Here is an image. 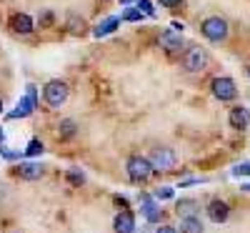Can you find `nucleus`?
<instances>
[{
    "mask_svg": "<svg viewBox=\"0 0 250 233\" xmlns=\"http://www.w3.org/2000/svg\"><path fill=\"white\" fill-rule=\"evenodd\" d=\"M200 33H203V38L210 40V43H223V40L228 38V33H230V28H228L225 18L210 15V18H205L200 23Z\"/></svg>",
    "mask_w": 250,
    "mask_h": 233,
    "instance_id": "obj_1",
    "label": "nucleus"
},
{
    "mask_svg": "<svg viewBox=\"0 0 250 233\" xmlns=\"http://www.w3.org/2000/svg\"><path fill=\"white\" fill-rule=\"evenodd\" d=\"M153 173H155V168H153L150 158H145V156H130L128 158V176H130L133 183H145Z\"/></svg>",
    "mask_w": 250,
    "mask_h": 233,
    "instance_id": "obj_2",
    "label": "nucleus"
},
{
    "mask_svg": "<svg viewBox=\"0 0 250 233\" xmlns=\"http://www.w3.org/2000/svg\"><path fill=\"white\" fill-rule=\"evenodd\" d=\"M68 95H70V88H68L65 80H50L43 88V98L50 108H60V105L68 100Z\"/></svg>",
    "mask_w": 250,
    "mask_h": 233,
    "instance_id": "obj_3",
    "label": "nucleus"
},
{
    "mask_svg": "<svg viewBox=\"0 0 250 233\" xmlns=\"http://www.w3.org/2000/svg\"><path fill=\"white\" fill-rule=\"evenodd\" d=\"M183 68L188 73H203L208 68V53H205V48H200V46L188 48L185 55H183Z\"/></svg>",
    "mask_w": 250,
    "mask_h": 233,
    "instance_id": "obj_4",
    "label": "nucleus"
},
{
    "mask_svg": "<svg viewBox=\"0 0 250 233\" xmlns=\"http://www.w3.org/2000/svg\"><path fill=\"white\" fill-rule=\"evenodd\" d=\"M213 95L220 100V103H230L238 98V86H235V80L233 78H228V75H220L213 80Z\"/></svg>",
    "mask_w": 250,
    "mask_h": 233,
    "instance_id": "obj_5",
    "label": "nucleus"
},
{
    "mask_svg": "<svg viewBox=\"0 0 250 233\" xmlns=\"http://www.w3.org/2000/svg\"><path fill=\"white\" fill-rule=\"evenodd\" d=\"M148 158H150L155 171H170V168H175V163H178V153L173 151V148H165V145L153 148Z\"/></svg>",
    "mask_w": 250,
    "mask_h": 233,
    "instance_id": "obj_6",
    "label": "nucleus"
},
{
    "mask_svg": "<svg viewBox=\"0 0 250 233\" xmlns=\"http://www.w3.org/2000/svg\"><path fill=\"white\" fill-rule=\"evenodd\" d=\"M158 43L165 53H178V50H183V35L175 28H165L158 38Z\"/></svg>",
    "mask_w": 250,
    "mask_h": 233,
    "instance_id": "obj_7",
    "label": "nucleus"
},
{
    "mask_svg": "<svg viewBox=\"0 0 250 233\" xmlns=\"http://www.w3.org/2000/svg\"><path fill=\"white\" fill-rule=\"evenodd\" d=\"M18 176L23 178V181H38V178H43L45 173V165L43 163H35V161H25V163H18Z\"/></svg>",
    "mask_w": 250,
    "mask_h": 233,
    "instance_id": "obj_8",
    "label": "nucleus"
},
{
    "mask_svg": "<svg viewBox=\"0 0 250 233\" xmlns=\"http://www.w3.org/2000/svg\"><path fill=\"white\" fill-rule=\"evenodd\" d=\"M205 213H208V218H210L213 223H225V221H228V216H230V208H228V203H225V201L213 198L210 203H208Z\"/></svg>",
    "mask_w": 250,
    "mask_h": 233,
    "instance_id": "obj_9",
    "label": "nucleus"
},
{
    "mask_svg": "<svg viewBox=\"0 0 250 233\" xmlns=\"http://www.w3.org/2000/svg\"><path fill=\"white\" fill-rule=\"evenodd\" d=\"M228 123H230V128H235V131H245L250 125V111L245 105H235V108H230V113H228Z\"/></svg>",
    "mask_w": 250,
    "mask_h": 233,
    "instance_id": "obj_10",
    "label": "nucleus"
},
{
    "mask_svg": "<svg viewBox=\"0 0 250 233\" xmlns=\"http://www.w3.org/2000/svg\"><path fill=\"white\" fill-rule=\"evenodd\" d=\"M140 213L145 216L148 223H160V218H163V210L158 208V203L150 196H140Z\"/></svg>",
    "mask_w": 250,
    "mask_h": 233,
    "instance_id": "obj_11",
    "label": "nucleus"
},
{
    "mask_svg": "<svg viewBox=\"0 0 250 233\" xmlns=\"http://www.w3.org/2000/svg\"><path fill=\"white\" fill-rule=\"evenodd\" d=\"M113 228H115V233H135V213L128 208L120 210L113 221Z\"/></svg>",
    "mask_w": 250,
    "mask_h": 233,
    "instance_id": "obj_12",
    "label": "nucleus"
},
{
    "mask_svg": "<svg viewBox=\"0 0 250 233\" xmlns=\"http://www.w3.org/2000/svg\"><path fill=\"white\" fill-rule=\"evenodd\" d=\"M10 30L18 35H30L33 33V18L28 13H15L10 15Z\"/></svg>",
    "mask_w": 250,
    "mask_h": 233,
    "instance_id": "obj_13",
    "label": "nucleus"
},
{
    "mask_svg": "<svg viewBox=\"0 0 250 233\" xmlns=\"http://www.w3.org/2000/svg\"><path fill=\"white\" fill-rule=\"evenodd\" d=\"M198 201H193V198H180L178 203H175V213L180 216V218H185V216H198Z\"/></svg>",
    "mask_w": 250,
    "mask_h": 233,
    "instance_id": "obj_14",
    "label": "nucleus"
},
{
    "mask_svg": "<svg viewBox=\"0 0 250 233\" xmlns=\"http://www.w3.org/2000/svg\"><path fill=\"white\" fill-rule=\"evenodd\" d=\"M120 20H123V18H115V15H113V18H105V20H103V23H98V25L93 28V35H95V38L110 35V33H113V30H115V28L120 25Z\"/></svg>",
    "mask_w": 250,
    "mask_h": 233,
    "instance_id": "obj_15",
    "label": "nucleus"
},
{
    "mask_svg": "<svg viewBox=\"0 0 250 233\" xmlns=\"http://www.w3.org/2000/svg\"><path fill=\"white\" fill-rule=\"evenodd\" d=\"M203 231H205V226H203V221L198 216L180 218V233H203Z\"/></svg>",
    "mask_w": 250,
    "mask_h": 233,
    "instance_id": "obj_16",
    "label": "nucleus"
},
{
    "mask_svg": "<svg viewBox=\"0 0 250 233\" xmlns=\"http://www.w3.org/2000/svg\"><path fill=\"white\" fill-rule=\"evenodd\" d=\"M75 133H78V123H75L73 118L60 120V125H58V136H60V140H68V138H73Z\"/></svg>",
    "mask_w": 250,
    "mask_h": 233,
    "instance_id": "obj_17",
    "label": "nucleus"
},
{
    "mask_svg": "<svg viewBox=\"0 0 250 233\" xmlns=\"http://www.w3.org/2000/svg\"><path fill=\"white\" fill-rule=\"evenodd\" d=\"M120 18H123V20H128V23H140V20L145 18V13H143L138 5H135V8H125Z\"/></svg>",
    "mask_w": 250,
    "mask_h": 233,
    "instance_id": "obj_18",
    "label": "nucleus"
},
{
    "mask_svg": "<svg viewBox=\"0 0 250 233\" xmlns=\"http://www.w3.org/2000/svg\"><path fill=\"white\" fill-rule=\"evenodd\" d=\"M68 28H70V33H83V30H85V20L78 18L75 13H70L68 15Z\"/></svg>",
    "mask_w": 250,
    "mask_h": 233,
    "instance_id": "obj_19",
    "label": "nucleus"
},
{
    "mask_svg": "<svg viewBox=\"0 0 250 233\" xmlns=\"http://www.w3.org/2000/svg\"><path fill=\"white\" fill-rule=\"evenodd\" d=\"M38 153H43V143H40L38 138H33L25 148V156H38Z\"/></svg>",
    "mask_w": 250,
    "mask_h": 233,
    "instance_id": "obj_20",
    "label": "nucleus"
},
{
    "mask_svg": "<svg viewBox=\"0 0 250 233\" xmlns=\"http://www.w3.org/2000/svg\"><path fill=\"white\" fill-rule=\"evenodd\" d=\"M68 181L73 186H80V183H85V173L78 171V168H73V171H68Z\"/></svg>",
    "mask_w": 250,
    "mask_h": 233,
    "instance_id": "obj_21",
    "label": "nucleus"
},
{
    "mask_svg": "<svg viewBox=\"0 0 250 233\" xmlns=\"http://www.w3.org/2000/svg\"><path fill=\"white\" fill-rule=\"evenodd\" d=\"M155 198H158V201H165V198H173V188H170V186H160V188L155 190Z\"/></svg>",
    "mask_w": 250,
    "mask_h": 233,
    "instance_id": "obj_22",
    "label": "nucleus"
},
{
    "mask_svg": "<svg viewBox=\"0 0 250 233\" xmlns=\"http://www.w3.org/2000/svg\"><path fill=\"white\" fill-rule=\"evenodd\" d=\"M138 8H140L145 15H148V18H153V15H155V8H153L150 0H138Z\"/></svg>",
    "mask_w": 250,
    "mask_h": 233,
    "instance_id": "obj_23",
    "label": "nucleus"
},
{
    "mask_svg": "<svg viewBox=\"0 0 250 233\" xmlns=\"http://www.w3.org/2000/svg\"><path fill=\"white\" fill-rule=\"evenodd\" d=\"M53 20H55V18H53V13H50V10H45L43 15L38 18V23H40V28H50V25H53Z\"/></svg>",
    "mask_w": 250,
    "mask_h": 233,
    "instance_id": "obj_24",
    "label": "nucleus"
},
{
    "mask_svg": "<svg viewBox=\"0 0 250 233\" xmlns=\"http://www.w3.org/2000/svg\"><path fill=\"white\" fill-rule=\"evenodd\" d=\"M233 176H250V163H240L233 168Z\"/></svg>",
    "mask_w": 250,
    "mask_h": 233,
    "instance_id": "obj_25",
    "label": "nucleus"
},
{
    "mask_svg": "<svg viewBox=\"0 0 250 233\" xmlns=\"http://www.w3.org/2000/svg\"><path fill=\"white\" fill-rule=\"evenodd\" d=\"M158 3H160L163 8H168V10H175L178 5H183V0H158Z\"/></svg>",
    "mask_w": 250,
    "mask_h": 233,
    "instance_id": "obj_26",
    "label": "nucleus"
},
{
    "mask_svg": "<svg viewBox=\"0 0 250 233\" xmlns=\"http://www.w3.org/2000/svg\"><path fill=\"white\" fill-rule=\"evenodd\" d=\"M153 233H178V228H173V226H168V223H165V226H160V228H155Z\"/></svg>",
    "mask_w": 250,
    "mask_h": 233,
    "instance_id": "obj_27",
    "label": "nucleus"
},
{
    "mask_svg": "<svg viewBox=\"0 0 250 233\" xmlns=\"http://www.w3.org/2000/svg\"><path fill=\"white\" fill-rule=\"evenodd\" d=\"M115 203H118V206H123V208H128V201L120 198V196H115Z\"/></svg>",
    "mask_w": 250,
    "mask_h": 233,
    "instance_id": "obj_28",
    "label": "nucleus"
},
{
    "mask_svg": "<svg viewBox=\"0 0 250 233\" xmlns=\"http://www.w3.org/2000/svg\"><path fill=\"white\" fill-rule=\"evenodd\" d=\"M123 3H125V5H130V3H138V0H123Z\"/></svg>",
    "mask_w": 250,
    "mask_h": 233,
    "instance_id": "obj_29",
    "label": "nucleus"
},
{
    "mask_svg": "<svg viewBox=\"0 0 250 233\" xmlns=\"http://www.w3.org/2000/svg\"><path fill=\"white\" fill-rule=\"evenodd\" d=\"M0 113H3V98H0Z\"/></svg>",
    "mask_w": 250,
    "mask_h": 233,
    "instance_id": "obj_30",
    "label": "nucleus"
},
{
    "mask_svg": "<svg viewBox=\"0 0 250 233\" xmlns=\"http://www.w3.org/2000/svg\"><path fill=\"white\" fill-rule=\"evenodd\" d=\"M0 143H3V131H0Z\"/></svg>",
    "mask_w": 250,
    "mask_h": 233,
    "instance_id": "obj_31",
    "label": "nucleus"
},
{
    "mask_svg": "<svg viewBox=\"0 0 250 233\" xmlns=\"http://www.w3.org/2000/svg\"><path fill=\"white\" fill-rule=\"evenodd\" d=\"M248 78H250V68H248Z\"/></svg>",
    "mask_w": 250,
    "mask_h": 233,
    "instance_id": "obj_32",
    "label": "nucleus"
},
{
    "mask_svg": "<svg viewBox=\"0 0 250 233\" xmlns=\"http://www.w3.org/2000/svg\"><path fill=\"white\" fill-rule=\"evenodd\" d=\"M10 233H20V231H10Z\"/></svg>",
    "mask_w": 250,
    "mask_h": 233,
    "instance_id": "obj_33",
    "label": "nucleus"
}]
</instances>
